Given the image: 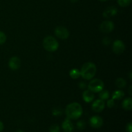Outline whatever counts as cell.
<instances>
[{
  "label": "cell",
  "mask_w": 132,
  "mask_h": 132,
  "mask_svg": "<svg viewBox=\"0 0 132 132\" xmlns=\"http://www.w3.org/2000/svg\"><path fill=\"white\" fill-rule=\"evenodd\" d=\"M69 75L71 78L73 79H78L79 77H80L81 72H80L79 70L77 69V68H73V69L70 71Z\"/></svg>",
  "instance_id": "obj_16"
},
{
  "label": "cell",
  "mask_w": 132,
  "mask_h": 132,
  "mask_svg": "<svg viewBox=\"0 0 132 132\" xmlns=\"http://www.w3.org/2000/svg\"><path fill=\"white\" fill-rule=\"evenodd\" d=\"M62 128L64 132H73L74 126L70 119L67 118L62 123Z\"/></svg>",
  "instance_id": "obj_12"
},
{
  "label": "cell",
  "mask_w": 132,
  "mask_h": 132,
  "mask_svg": "<svg viewBox=\"0 0 132 132\" xmlns=\"http://www.w3.org/2000/svg\"><path fill=\"white\" fill-rule=\"evenodd\" d=\"M4 128V125L3 124V122L1 121H0V132H1L3 131Z\"/></svg>",
  "instance_id": "obj_28"
},
{
  "label": "cell",
  "mask_w": 132,
  "mask_h": 132,
  "mask_svg": "<svg viewBox=\"0 0 132 132\" xmlns=\"http://www.w3.org/2000/svg\"><path fill=\"white\" fill-rule=\"evenodd\" d=\"M131 88H132V86H130V88H129V94H130V96H131V95H132V94H131Z\"/></svg>",
  "instance_id": "obj_29"
},
{
  "label": "cell",
  "mask_w": 132,
  "mask_h": 132,
  "mask_svg": "<svg viewBox=\"0 0 132 132\" xmlns=\"http://www.w3.org/2000/svg\"><path fill=\"white\" fill-rule=\"evenodd\" d=\"M55 35L60 39H67L70 36V32L66 27L63 26H59L55 29Z\"/></svg>",
  "instance_id": "obj_5"
},
{
  "label": "cell",
  "mask_w": 132,
  "mask_h": 132,
  "mask_svg": "<svg viewBox=\"0 0 132 132\" xmlns=\"http://www.w3.org/2000/svg\"><path fill=\"white\" fill-rule=\"evenodd\" d=\"M99 1H107V0H99Z\"/></svg>",
  "instance_id": "obj_32"
},
{
  "label": "cell",
  "mask_w": 132,
  "mask_h": 132,
  "mask_svg": "<svg viewBox=\"0 0 132 132\" xmlns=\"http://www.w3.org/2000/svg\"><path fill=\"white\" fill-rule=\"evenodd\" d=\"M6 36L4 32L0 31V45H3L6 42Z\"/></svg>",
  "instance_id": "obj_23"
},
{
  "label": "cell",
  "mask_w": 132,
  "mask_h": 132,
  "mask_svg": "<svg viewBox=\"0 0 132 132\" xmlns=\"http://www.w3.org/2000/svg\"><path fill=\"white\" fill-rule=\"evenodd\" d=\"M78 86L81 89H85V88H86V84L83 81H81L78 84Z\"/></svg>",
  "instance_id": "obj_26"
},
{
  "label": "cell",
  "mask_w": 132,
  "mask_h": 132,
  "mask_svg": "<svg viewBox=\"0 0 132 132\" xmlns=\"http://www.w3.org/2000/svg\"><path fill=\"white\" fill-rule=\"evenodd\" d=\"M95 98V95H94V93L90 91V90H85L82 93V99L85 101L86 103H90V102L93 101Z\"/></svg>",
  "instance_id": "obj_13"
},
{
  "label": "cell",
  "mask_w": 132,
  "mask_h": 132,
  "mask_svg": "<svg viewBox=\"0 0 132 132\" xmlns=\"http://www.w3.org/2000/svg\"><path fill=\"white\" fill-rule=\"evenodd\" d=\"M86 127V123L84 121L81 120L77 122V128L80 130H82Z\"/></svg>",
  "instance_id": "obj_22"
},
{
  "label": "cell",
  "mask_w": 132,
  "mask_h": 132,
  "mask_svg": "<svg viewBox=\"0 0 132 132\" xmlns=\"http://www.w3.org/2000/svg\"><path fill=\"white\" fill-rule=\"evenodd\" d=\"M104 82L102 80L99 79H93L89 82L88 85V88L94 93L100 92L104 88Z\"/></svg>",
  "instance_id": "obj_4"
},
{
  "label": "cell",
  "mask_w": 132,
  "mask_h": 132,
  "mask_svg": "<svg viewBox=\"0 0 132 132\" xmlns=\"http://www.w3.org/2000/svg\"><path fill=\"white\" fill-rule=\"evenodd\" d=\"M99 96L101 100H107L110 97V92H108V90H103L99 92Z\"/></svg>",
  "instance_id": "obj_18"
},
{
  "label": "cell",
  "mask_w": 132,
  "mask_h": 132,
  "mask_svg": "<svg viewBox=\"0 0 132 132\" xmlns=\"http://www.w3.org/2000/svg\"><path fill=\"white\" fill-rule=\"evenodd\" d=\"M49 131L50 132H60V128L59 125L54 124V125H51V126L49 128Z\"/></svg>",
  "instance_id": "obj_21"
},
{
  "label": "cell",
  "mask_w": 132,
  "mask_h": 132,
  "mask_svg": "<svg viewBox=\"0 0 132 132\" xmlns=\"http://www.w3.org/2000/svg\"><path fill=\"white\" fill-rule=\"evenodd\" d=\"M80 72L82 78L86 80H90L96 74V66L92 62H87L82 66Z\"/></svg>",
  "instance_id": "obj_2"
},
{
  "label": "cell",
  "mask_w": 132,
  "mask_h": 132,
  "mask_svg": "<svg viewBox=\"0 0 132 132\" xmlns=\"http://www.w3.org/2000/svg\"><path fill=\"white\" fill-rule=\"evenodd\" d=\"M9 67L12 70H16L21 67V60L18 57H12L9 61Z\"/></svg>",
  "instance_id": "obj_10"
},
{
  "label": "cell",
  "mask_w": 132,
  "mask_h": 132,
  "mask_svg": "<svg viewBox=\"0 0 132 132\" xmlns=\"http://www.w3.org/2000/svg\"><path fill=\"white\" fill-rule=\"evenodd\" d=\"M106 105H107V106H108V108H113V107L115 106V105H116V104H115L114 100H113V99L108 100V101H107Z\"/></svg>",
  "instance_id": "obj_24"
},
{
  "label": "cell",
  "mask_w": 132,
  "mask_h": 132,
  "mask_svg": "<svg viewBox=\"0 0 132 132\" xmlns=\"http://www.w3.org/2000/svg\"><path fill=\"white\" fill-rule=\"evenodd\" d=\"M112 50L116 54L121 55L125 50V44L121 40H116L113 42L112 45Z\"/></svg>",
  "instance_id": "obj_7"
},
{
  "label": "cell",
  "mask_w": 132,
  "mask_h": 132,
  "mask_svg": "<svg viewBox=\"0 0 132 132\" xmlns=\"http://www.w3.org/2000/svg\"><path fill=\"white\" fill-rule=\"evenodd\" d=\"M111 41H110V39L108 37H105L104 39H103V43L104 45H110V43Z\"/></svg>",
  "instance_id": "obj_25"
},
{
  "label": "cell",
  "mask_w": 132,
  "mask_h": 132,
  "mask_svg": "<svg viewBox=\"0 0 132 132\" xmlns=\"http://www.w3.org/2000/svg\"><path fill=\"white\" fill-rule=\"evenodd\" d=\"M125 96V93L122 90H116L112 94V99L113 100H120Z\"/></svg>",
  "instance_id": "obj_15"
},
{
  "label": "cell",
  "mask_w": 132,
  "mask_h": 132,
  "mask_svg": "<svg viewBox=\"0 0 132 132\" xmlns=\"http://www.w3.org/2000/svg\"><path fill=\"white\" fill-rule=\"evenodd\" d=\"M82 108L81 104L78 103H72L67 105L65 113L67 118L76 120L79 118L82 114Z\"/></svg>",
  "instance_id": "obj_1"
},
{
  "label": "cell",
  "mask_w": 132,
  "mask_h": 132,
  "mask_svg": "<svg viewBox=\"0 0 132 132\" xmlns=\"http://www.w3.org/2000/svg\"><path fill=\"white\" fill-rule=\"evenodd\" d=\"M43 45L44 48L50 52H54L57 50L59 46V43L56 39L52 36H47L45 37L43 39Z\"/></svg>",
  "instance_id": "obj_3"
},
{
  "label": "cell",
  "mask_w": 132,
  "mask_h": 132,
  "mask_svg": "<svg viewBox=\"0 0 132 132\" xmlns=\"http://www.w3.org/2000/svg\"><path fill=\"white\" fill-rule=\"evenodd\" d=\"M131 0H117L119 5L122 7H126L131 3Z\"/></svg>",
  "instance_id": "obj_19"
},
{
  "label": "cell",
  "mask_w": 132,
  "mask_h": 132,
  "mask_svg": "<svg viewBox=\"0 0 132 132\" xmlns=\"http://www.w3.org/2000/svg\"><path fill=\"white\" fill-rule=\"evenodd\" d=\"M117 12H118V10H117L116 6H109V7L105 9V10L103 12V15L104 18L108 19V18H110L116 15L117 14Z\"/></svg>",
  "instance_id": "obj_11"
},
{
  "label": "cell",
  "mask_w": 132,
  "mask_h": 132,
  "mask_svg": "<svg viewBox=\"0 0 132 132\" xmlns=\"http://www.w3.org/2000/svg\"><path fill=\"white\" fill-rule=\"evenodd\" d=\"M16 132H23V131H22V130H18V131H17Z\"/></svg>",
  "instance_id": "obj_31"
},
{
  "label": "cell",
  "mask_w": 132,
  "mask_h": 132,
  "mask_svg": "<svg viewBox=\"0 0 132 132\" xmlns=\"http://www.w3.org/2000/svg\"><path fill=\"white\" fill-rule=\"evenodd\" d=\"M126 131L127 132H132V124L131 122H129L126 126Z\"/></svg>",
  "instance_id": "obj_27"
},
{
  "label": "cell",
  "mask_w": 132,
  "mask_h": 132,
  "mask_svg": "<svg viewBox=\"0 0 132 132\" xmlns=\"http://www.w3.org/2000/svg\"><path fill=\"white\" fill-rule=\"evenodd\" d=\"M116 85L119 88H123L126 86V81L123 78H118L116 81Z\"/></svg>",
  "instance_id": "obj_17"
},
{
  "label": "cell",
  "mask_w": 132,
  "mask_h": 132,
  "mask_svg": "<svg viewBox=\"0 0 132 132\" xmlns=\"http://www.w3.org/2000/svg\"><path fill=\"white\" fill-rule=\"evenodd\" d=\"M70 1H72V3H76L77 1H78V0H70Z\"/></svg>",
  "instance_id": "obj_30"
},
{
  "label": "cell",
  "mask_w": 132,
  "mask_h": 132,
  "mask_svg": "<svg viewBox=\"0 0 132 132\" xmlns=\"http://www.w3.org/2000/svg\"><path fill=\"white\" fill-rule=\"evenodd\" d=\"M105 108V103L101 99H97L94 101L92 104V108L94 112L96 113H100Z\"/></svg>",
  "instance_id": "obj_8"
},
{
  "label": "cell",
  "mask_w": 132,
  "mask_h": 132,
  "mask_svg": "<svg viewBox=\"0 0 132 132\" xmlns=\"http://www.w3.org/2000/svg\"><path fill=\"white\" fill-rule=\"evenodd\" d=\"M114 23L111 21H104L100 24V30L104 34H109L114 30Z\"/></svg>",
  "instance_id": "obj_6"
},
{
  "label": "cell",
  "mask_w": 132,
  "mask_h": 132,
  "mask_svg": "<svg viewBox=\"0 0 132 132\" xmlns=\"http://www.w3.org/2000/svg\"><path fill=\"white\" fill-rule=\"evenodd\" d=\"M90 125L94 128H99L103 125V119L99 116H93L90 119Z\"/></svg>",
  "instance_id": "obj_9"
},
{
  "label": "cell",
  "mask_w": 132,
  "mask_h": 132,
  "mask_svg": "<svg viewBox=\"0 0 132 132\" xmlns=\"http://www.w3.org/2000/svg\"><path fill=\"white\" fill-rule=\"evenodd\" d=\"M63 113V110L61 108H55L52 110V114L54 116H61Z\"/></svg>",
  "instance_id": "obj_20"
},
{
  "label": "cell",
  "mask_w": 132,
  "mask_h": 132,
  "mask_svg": "<svg viewBox=\"0 0 132 132\" xmlns=\"http://www.w3.org/2000/svg\"><path fill=\"white\" fill-rule=\"evenodd\" d=\"M122 108L126 110H131L132 109V99L131 97L125 99L122 102Z\"/></svg>",
  "instance_id": "obj_14"
}]
</instances>
